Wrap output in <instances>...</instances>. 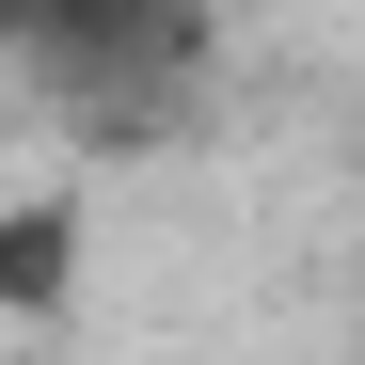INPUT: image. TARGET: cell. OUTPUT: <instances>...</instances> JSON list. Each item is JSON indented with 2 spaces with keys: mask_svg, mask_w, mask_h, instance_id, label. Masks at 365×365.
Listing matches in <instances>:
<instances>
[{
  "mask_svg": "<svg viewBox=\"0 0 365 365\" xmlns=\"http://www.w3.org/2000/svg\"><path fill=\"white\" fill-rule=\"evenodd\" d=\"M64 16H80V0H0V32H16V48H32V32H64Z\"/></svg>",
  "mask_w": 365,
  "mask_h": 365,
  "instance_id": "6da1fadb",
  "label": "cell"
}]
</instances>
